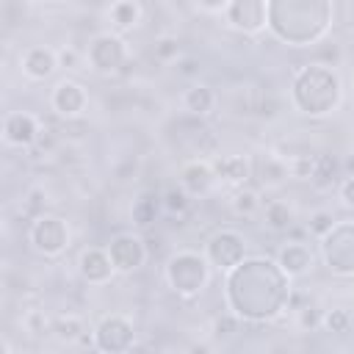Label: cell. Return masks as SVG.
<instances>
[{"instance_id":"603a6c76","label":"cell","mask_w":354,"mask_h":354,"mask_svg":"<svg viewBox=\"0 0 354 354\" xmlns=\"http://www.w3.org/2000/svg\"><path fill=\"white\" fill-rule=\"evenodd\" d=\"M50 332H53L61 343H75V340H83V337H86V321H83L80 315L66 313V315H58V318L53 321Z\"/></svg>"},{"instance_id":"d6a6232c","label":"cell","mask_w":354,"mask_h":354,"mask_svg":"<svg viewBox=\"0 0 354 354\" xmlns=\"http://www.w3.org/2000/svg\"><path fill=\"white\" fill-rule=\"evenodd\" d=\"M321 324H324V315H321L315 307H310V304H307V307H301V310H299V326H301L304 332H313V329H315V326H321Z\"/></svg>"},{"instance_id":"8d00e7d4","label":"cell","mask_w":354,"mask_h":354,"mask_svg":"<svg viewBox=\"0 0 354 354\" xmlns=\"http://www.w3.org/2000/svg\"><path fill=\"white\" fill-rule=\"evenodd\" d=\"M177 72H180V75H196V72H199V61L185 55V58L177 61Z\"/></svg>"},{"instance_id":"d4e9b609","label":"cell","mask_w":354,"mask_h":354,"mask_svg":"<svg viewBox=\"0 0 354 354\" xmlns=\"http://www.w3.org/2000/svg\"><path fill=\"white\" fill-rule=\"evenodd\" d=\"M337 171H340V163L335 160V155H315V174H313L310 183L318 185V188H326V185L335 183Z\"/></svg>"},{"instance_id":"3957f363","label":"cell","mask_w":354,"mask_h":354,"mask_svg":"<svg viewBox=\"0 0 354 354\" xmlns=\"http://www.w3.org/2000/svg\"><path fill=\"white\" fill-rule=\"evenodd\" d=\"M332 6L329 3H296V0H274L268 3V28L277 39L288 41V44H313L318 41L326 30L321 28H313L307 25L304 19H315V17H324L329 14Z\"/></svg>"},{"instance_id":"8fae6325","label":"cell","mask_w":354,"mask_h":354,"mask_svg":"<svg viewBox=\"0 0 354 354\" xmlns=\"http://www.w3.org/2000/svg\"><path fill=\"white\" fill-rule=\"evenodd\" d=\"M224 19L230 28L241 33H260L268 28V3L266 0H232L224 8Z\"/></svg>"},{"instance_id":"4fadbf2b","label":"cell","mask_w":354,"mask_h":354,"mask_svg":"<svg viewBox=\"0 0 354 354\" xmlns=\"http://www.w3.org/2000/svg\"><path fill=\"white\" fill-rule=\"evenodd\" d=\"M80 277L88 282V285H105L111 282V277L116 274L111 257H108V249H100V246H88L80 252Z\"/></svg>"},{"instance_id":"1f68e13d","label":"cell","mask_w":354,"mask_h":354,"mask_svg":"<svg viewBox=\"0 0 354 354\" xmlns=\"http://www.w3.org/2000/svg\"><path fill=\"white\" fill-rule=\"evenodd\" d=\"M22 326H25V332H30V335H41V332H47L53 324L44 318L41 310H28V313L22 315Z\"/></svg>"},{"instance_id":"2e32d148","label":"cell","mask_w":354,"mask_h":354,"mask_svg":"<svg viewBox=\"0 0 354 354\" xmlns=\"http://www.w3.org/2000/svg\"><path fill=\"white\" fill-rule=\"evenodd\" d=\"M277 266L282 268V274L290 277H301L313 268V252L304 241H285L279 254H277Z\"/></svg>"},{"instance_id":"f1b7e54d","label":"cell","mask_w":354,"mask_h":354,"mask_svg":"<svg viewBox=\"0 0 354 354\" xmlns=\"http://www.w3.org/2000/svg\"><path fill=\"white\" fill-rule=\"evenodd\" d=\"M335 218H332V213L329 210H315L313 216H310V221H307V232L310 235H315V238H326L332 230H335Z\"/></svg>"},{"instance_id":"44dd1931","label":"cell","mask_w":354,"mask_h":354,"mask_svg":"<svg viewBox=\"0 0 354 354\" xmlns=\"http://www.w3.org/2000/svg\"><path fill=\"white\" fill-rule=\"evenodd\" d=\"M254 174H257V180H260L266 188L282 185V183L290 177V174H288V160H282V158H277V155L260 158L257 166H254Z\"/></svg>"},{"instance_id":"5bb4252c","label":"cell","mask_w":354,"mask_h":354,"mask_svg":"<svg viewBox=\"0 0 354 354\" xmlns=\"http://www.w3.org/2000/svg\"><path fill=\"white\" fill-rule=\"evenodd\" d=\"M19 66L25 72V77L30 80H47L55 69H58V53L53 47H44V44H33L22 53L19 58Z\"/></svg>"},{"instance_id":"f546056e","label":"cell","mask_w":354,"mask_h":354,"mask_svg":"<svg viewBox=\"0 0 354 354\" xmlns=\"http://www.w3.org/2000/svg\"><path fill=\"white\" fill-rule=\"evenodd\" d=\"M160 202H163V207H166L169 213H185L188 205H191V194H188L183 185H180V188H169Z\"/></svg>"},{"instance_id":"ac0fdd59","label":"cell","mask_w":354,"mask_h":354,"mask_svg":"<svg viewBox=\"0 0 354 354\" xmlns=\"http://www.w3.org/2000/svg\"><path fill=\"white\" fill-rule=\"evenodd\" d=\"M216 174H213V166L205 163V160H188L183 169H180V185L188 191V194H205L210 185H213Z\"/></svg>"},{"instance_id":"5b68a950","label":"cell","mask_w":354,"mask_h":354,"mask_svg":"<svg viewBox=\"0 0 354 354\" xmlns=\"http://www.w3.org/2000/svg\"><path fill=\"white\" fill-rule=\"evenodd\" d=\"M28 241L30 246L44 254V257H58L66 252L69 246V227L61 216H50V213H39L30 227H28Z\"/></svg>"},{"instance_id":"277c9868","label":"cell","mask_w":354,"mask_h":354,"mask_svg":"<svg viewBox=\"0 0 354 354\" xmlns=\"http://www.w3.org/2000/svg\"><path fill=\"white\" fill-rule=\"evenodd\" d=\"M163 277H166V285L177 296H196V293H202V288L210 279V263L205 254L183 249L166 260Z\"/></svg>"},{"instance_id":"74e56055","label":"cell","mask_w":354,"mask_h":354,"mask_svg":"<svg viewBox=\"0 0 354 354\" xmlns=\"http://www.w3.org/2000/svg\"><path fill=\"white\" fill-rule=\"evenodd\" d=\"M343 171H346V177H354V152L346 155V160H343Z\"/></svg>"},{"instance_id":"7402d4cb","label":"cell","mask_w":354,"mask_h":354,"mask_svg":"<svg viewBox=\"0 0 354 354\" xmlns=\"http://www.w3.org/2000/svg\"><path fill=\"white\" fill-rule=\"evenodd\" d=\"M160 205H163V202L158 199V194H155V191H144V194H138V199L133 202V210H130L133 224H136L138 230H147V227L158 218Z\"/></svg>"},{"instance_id":"ba28073f","label":"cell","mask_w":354,"mask_h":354,"mask_svg":"<svg viewBox=\"0 0 354 354\" xmlns=\"http://www.w3.org/2000/svg\"><path fill=\"white\" fill-rule=\"evenodd\" d=\"M243 254H246V241L235 230L213 232L205 246V257H207L210 268H218V271H232L235 266L243 263Z\"/></svg>"},{"instance_id":"e575fe53","label":"cell","mask_w":354,"mask_h":354,"mask_svg":"<svg viewBox=\"0 0 354 354\" xmlns=\"http://www.w3.org/2000/svg\"><path fill=\"white\" fill-rule=\"evenodd\" d=\"M55 53H58V66H66V69L77 66V53L72 47H64V50H55Z\"/></svg>"},{"instance_id":"9a60e30c","label":"cell","mask_w":354,"mask_h":354,"mask_svg":"<svg viewBox=\"0 0 354 354\" xmlns=\"http://www.w3.org/2000/svg\"><path fill=\"white\" fill-rule=\"evenodd\" d=\"M3 138L11 147H30L39 138V122L33 113L25 111H14L6 116L3 122Z\"/></svg>"},{"instance_id":"30bf717a","label":"cell","mask_w":354,"mask_h":354,"mask_svg":"<svg viewBox=\"0 0 354 354\" xmlns=\"http://www.w3.org/2000/svg\"><path fill=\"white\" fill-rule=\"evenodd\" d=\"M108 257H111V263H113L116 271L130 274V271H136V268L144 266V260L149 257V249H147L144 238H138L133 232H119L108 243Z\"/></svg>"},{"instance_id":"8992f818","label":"cell","mask_w":354,"mask_h":354,"mask_svg":"<svg viewBox=\"0 0 354 354\" xmlns=\"http://www.w3.org/2000/svg\"><path fill=\"white\" fill-rule=\"evenodd\" d=\"M321 252L329 271L340 277L354 274V224H335V230L321 238Z\"/></svg>"},{"instance_id":"d590c367","label":"cell","mask_w":354,"mask_h":354,"mask_svg":"<svg viewBox=\"0 0 354 354\" xmlns=\"http://www.w3.org/2000/svg\"><path fill=\"white\" fill-rule=\"evenodd\" d=\"M340 199H343L348 207H354V177H346V180L340 183Z\"/></svg>"},{"instance_id":"484cf974","label":"cell","mask_w":354,"mask_h":354,"mask_svg":"<svg viewBox=\"0 0 354 354\" xmlns=\"http://www.w3.org/2000/svg\"><path fill=\"white\" fill-rule=\"evenodd\" d=\"M260 210V194L254 191V188H238L235 194H232V213L235 216H254Z\"/></svg>"},{"instance_id":"e0dca14e","label":"cell","mask_w":354,"mask_h":354,"mask_svg":"<svg viewBox=\"0 0 354 354\" xmlns=\"http://www.w3.org/2000/svg\"><path fill=\"white\" fill-rule=\"evenodd\" d=\"M210 166H213L216 180H224L230 185H243L252 177V171H254V166L249 163L246 155H221Z\"/></svg>"},{"instance_id":"ffe728a7","label":"cell","mask_w":354,"mask_h":354,"mask_svg":"<svg viewBox=\"0 0 354 354\" xmlns=\"http://www.w3.org/2000/svg\"><path fill=\"white\" fill-rule=\"evenodd\" d=\"M183 105H185V111L194 113V116H207V113L213 111V105H216V94H213L210 86H205V83H194V86L185 88V94H183Z\"/></svg>"},{"instance_id":"4316f807","label":"cell","mask_w":354,"mask_h":354,"mask_svg":"<svg viewBox=\"0 0 354 354\" xmlns=\"http://www.w3.org/2000/svg\"><path fill=\"white\" fill-rule=\"evenodd\" d=\"M152 55L160 61V64H177L183 55H180V41L174 36H158L155 44H152Z\"/></svg>"},{"instance_id":"6da1fadb","label":"cell","mask_w":354,"mask_h":354,"mask_svg":"<svg viewBox=\"0 0 354 354\" xmlns=\"http://www.w3.org/2000/svg\"><path fill=\"white\" fill-rule=\"evenodd\" d=\"M282 277H285L282 268L268 257H252L235 266L232 271H227L224 288H227V304L232 315L246 318V321H266L277 315L282 304L288 301L290 290L288 288L263 290V285H271Z\"/></svg>"},{"instance_id":"d6986e66","label":"cell","mask_w":354,"mask_h":354,"mask_svg":"<svg viewBox=\"0 0 354 354\" xmlns=\"http://www.w3.org/2000/svg\"><path fill=\"white\" fill-rule=\"evenodd\" d=\"M108 22H111L113 33L119 36L141 22V6L136 0H116L108 6Z\"/></svg>"},{"instance_id":"7a4b0ae2","label":"cell","mask_w":354,"mask_h":354,"mask_svg":"<svg viewBox=\"0 0 354 354\" xmlns=\"http://www.w3.org/2000/svg\"><path fill=\"white\" fill-rule=\"evenodd\" d=\"M340 77L329 64H307L296 72L290 97L293 105L307 116H326L340 102Z\"/></svg>"},{"instance_id":"7c38bea8","label":"cell","mask_w":354,"mask_h":354,"mask_svg":"<svg viewBox=\"0 0 354 354\" xmlns=\"http://www.w3.org/2000/svg\"><path fill=\"white\" fill-rule=\"evenodd\" d=\"M86 88L77 83V80H69V77H64V80H58L55 83V88H53V94H50V105H53V111L58 113V116H64V119H75L83 108H86Z\"/></svg>"},{"instance_id":"9c48e42d","label":"cell","mask_w":354,"mask_h":354,"mask_svg":"<svg viewBox=\"0 0 354 354\" xmlns=\"http://www.w3.org/2000/svg\"><path fill=\"white\" fill-rule=\"evenodd\" d=\"M86 58H88V64H91L94 72L111 75V72L122 69V64L127 58V47L122 41V36H116V33H100V36L91 39Z\"/></svg>"},{"instance_id":"cb8c5ba5","label":"cell","mask_w":354,"mask_h":354,"mask_svg":"<svg viewBox=\"0 0 354 354\" xmlns=\"http://www.w3.org/2000/svg\"><path fill=\"white\" fill-rule=\"evenodd\" d=\"M266 224H268L274 232H288V230H293V210H290V205H288V202H279V199L268 202V205H266Z\"/></svg>"},{"instance_id":"52a82bcc","label":"cell","mask_w":354,"mask_h":354,"mask_svg":"<svg viewBox=\"0 0 354 354\" xmlns=\"http://www.w3.org/2000/svg\"><path fill=\"white\" fill-rule=\"evenodd\" d=\"M91 340H94L100 354H127L133 340H136V329L124 315L113 313V315H105L94 326V337Z\"/></svg>"},{"instance_id":"f35d334b","label":"cell","mask_w":354,"mask_h":354,"mask_svg":"<svg viewBox=\"0 0 354 354\" xmlns=\"http://www.w3.org/2000/svg\"><path fill=\"white\" fill-rule=\"evenodd\" d=\"M188 354H210V348H207L205 343H194V346L188 348Z\"/></svg>"},{"instance_id":"836d02e7","label":"cell","mask_w":354,"mask_h":354,"mask_svg":"<svg viewBox=\"0 0 354 354\" xmlns=\"http://www.w3.org/2000/svg\"><path fill=\"white\" fill-rule=\"evenodd\" d=\"M213 329H216L218 337H230L238 329V315H221V318H216Z\"/></svg>"},{"instance_id":"4dcf8cb0","label":"cell","mask_w":354,"mask_h":354,"mask_svg":"<svg viewBox=\"0 0 354 354\" xmlns=\"http://www.w3.org/2000/svg\"><path fill=\"white\" fill-rule=\"evenodd\" d=\"M326 332H332V335H343V332H348V326H351V315H348V310H329V313H324V324H321Z\"/></svg>"},{"instance_id":"83f0119b","label":"cell","mask_w":354,"mask_h":354,"mask_svg":"<svg viewBox=\"0 0 354 354\" xmlns=\"http://www.w3.org/2000/svg\"><path fill=\"white\" fill-rule=\"evenodd\" d=\"M288 174L296 180H313L315 174V155H290L288 158Z\"/></svg>"}]
</instances>
